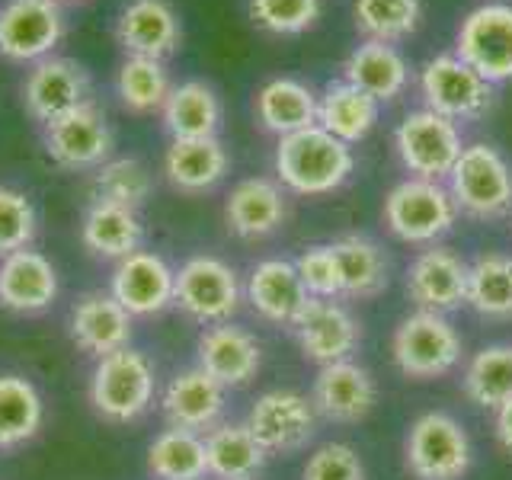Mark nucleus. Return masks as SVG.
<instances>
[{"label":"nucleus","mask_w":512,"mask_h":480,"mask_svg":"<svg viewBox=\"0 0 512 480\" xmlns=\"http://www.w3.org/2000/svg\"><path fill=\"white\" fill-rule=\"evenodd\" d=\"M352 170H356L352 148L320 125L301 128L276 144L279 183L298 196H330L349 180Z\"/></svg>","instance_id":"1"},{"label":"nucleus","mask_w":512,"mask_h":480,"mask_svg":"<svg viewBox=\"0 0 512 480\" xmlns=\"http://www.w3.org/2000/svg\"><path fill=\"white\" fill-rule=\"evenodd\" d=\"M391 359L400 375L432 381L452 375L464 359V340L448 314L413 311L394 327Z\"/></svg>","instance_id":"2"},{"label":"nucleus","mask_w":512,"mask_h":480,"mask_svg":"<svg viewBox=\"0 0 512 480\" xmlns=\"http://www.w3.org/2000/svg\"><path fill=\"white\" fill-rule=\"evenodd\" d=\"M404 461L416 480H464L474 468V442L458 416L426 410L407 429Z\"/></svg>","instance_id":"3"},{"label":"nucleus","mask_w":512,"mask_h":480,"mask_svg":"<svg viewBox=\"0 0 512 480\" xmlns=\"http://www.w3.org/2000/svg\"><path fill=\"white\" fill-rule=\"evenodd\" d=\"M157 372L144 352L125 346L96 359L90 375V404L106 423H135L154 404Z\"/></svg>","instance_id":"4"},{"label":"nucleus","mask_w":512,"mask_h":480,"mask_svg":"<svg viewBox=\"0 0 512 480\" xmlns=\"http://www.w3.org/2000/svg\"><path fill=\"white\" fill-rule=\"evenodd\" d=\"M448 192L461 215L474 221H500L512 215V167L493 144H464L448 173Z\"/></svg>","instance_id":"5"},{"label":"nucleus","mask_w":512,"mask_h":480,"mask_svg":"<svg viewBox=\"0 0 512 480\" xmlns=\"http://www.w3.org/2000/svg\"><path fill=\"white\" fill-rule=\"evenodd\" d=\"M458 205L445 183L407 176L384 199V224L404 244H436L455 228Z\"/></svg>","instance_id":"6"},{"label":"nucleus","mask_w":512,"mask_h":480,"mask_svg":"<svg viewBox=\"0 0 512 480\" xmlns=\"http://www.w3.org/2000/svg\"><path fill=\"white\" fill-rule=\"evenodd\" d=\"M244 301V285L231 263H224L221 256L199 253L176 269L173 285V304L186 317L199 320L202 327L224 324L231 320Z\"/></svg>","instance_id":"7"},{"label":"nucleus","mask_w":512,"mask_h":480,"mask_svg":"<svg viewBox=\"0 0 512 480\" xmlns=\"http://www.w3.org/2000/svg\"><path fill=\"white\" fill-rule=\"evenodd\" d=\"M394 148L410 176L442 183L461 157L464 141L452 119H445L432 109H416L407 112V119L397 125Z\"/></svg>","instance_id":"8"},{"label":"nucleus","mask_w":512,"mask_h":480,"mask_svg":"<svg viewBox=\"0 0 512 480\" xmlns=\"http://www.w3.org/2000/svg\"><path fill=\"white\" fill-rule=\"evenodd\" d=\"M244 423L266 448V455H295L314 442L320 416L308 394L295 388H269L253 400Z\"/></svg>","instance_id":"9"},{"label":"nucleus","mask_w":512,"mask_h":480,"mask_svg":"<svg viewBox=\"0 0 512 480\" xmlns=\"http://www.w3.org/2000/svg\"><path fill=\"white\" fill-rule=\"evenodd\" d=\"M68 23L55 0H4L0 4V58L36 64L52 58Z\"/></svg>","instance_id":"10"},{"label":"nucleus","mask_w":512,"mask_h":480,"mask_svg":"<svg viewBox=\"0 0 512 480\" xmlns=\"http://www.w3.org/2000/svg\"><path fill=\"white\" fill-rule=\"evenodd\" d=\"M42 144L61 170L77 173L103 167L112 157L116 135H112L106 112L90 100L68 112V116L42 125Z\"/></svg>","instance_id":"11"},{"label":"nucleus","mask_w":512,"mask_h":480,"mask_svg":"<svg viewBox=\"0 0 512 480\" xmlns=\"http://www.w3.org/2000/svg\"><path fill=\"white\" fill-rule=\"evenodd\" d=\"M420 90L426 109L452 122L480 119L493 106V84L480 77L471 64H464L458 55H436L426 61L420 74Z\"/></svg>","instance_id":"12"},{"label":"nucleus","mask_w":512,"mask_h":480,"mask_svg":"<svg viewBox=\"0 0 512 480\" xmlns=\"http://www.w3.org/2000/svg\"><path fill=\"white\" fill-rule=\"evenodd\" d=\"M455 55L490 80H512V4H484L461 20Z\"/></svg>","instance_id":"13"},{"label":"nucleus","mask_w":512,"mask_h":480,"mask_svg":"<svg viewBox=\"0 0 512 480\" xmlns=\"http://www.w3.org/2000/svg\"><path fill=\"white\" fill-rule=\"evenodd\" d=\"M407 298L416 311L452 314L468 304V260L442 244H429L407 266Z\"/></svg>","instance_id":"14"},{"label":"nucleus","mask_w":512,"mask_h":480,"mask_svg":"<svg viewBox=\"0 0 512 480\" xmlns=\"http://www.w3.org/2000/svg\"><path fill=\"white\" fill-rule=\"evenodd\" d=\"M90 93V74L74 58H42L32 64V71L23 80V106L39 125L55 122L77 106L90 103Z\"/></svg>","instance_id":"15"},{"label":"nucleus","mask_w":512,"mask_h":480,"mask_svg":"<svg viewBox=\"0 0 512 480\" xmlns=\"http://www.w3.org/2000/svg\"><path fill=\"white\" fill-rule=\"evenodd\" d=\"M311 404L327 423H362L378 404V381L359 362H330L317 368Z\"/></svg>","instance_id":"16"},{"label":"nucleus","mask_w":512,"mask_h":480,"mask_svg":"<svg viewBox=\"0 0 512 480\" xmlns=\"http://www.w3.org/2000/svg\"><path fill=\"white\" fill-rule=\"evenodd\" d=\"M176 269L154 250H135L116 263L109 295L132 317L164 314L173 304Z\"/></svg>","instance_id":"17"},{"label":"nucleus","mask_w":512,"mask_h":480,"mask_svg":"<svg viewBox=\"0 0 512 480\" xmlns=\"http://www.w3.org/2000/svg\"><path fill=\"white\" fill-rule=\"evenodd\" d=\"M112 36L122 45L125 58H170L183 42L180 13L170 0H128L119 10Z\"/></svg>","instance_id":"18"},{"label":"nucleus","mask_w":512,"mask_h":480,"mask_svg":"<svg viewBox=\"0 0 512 480\" xmlns=\"http://www.w3.org/2000/svg\"><path fill=\"white\" fill-rule=\"evenodd\" d=\"M292 330L304 359L317 365L346 362L362 346V324L340 301L311 298Z\"/></svg>","instance_id":"19"},{"label":"nucleus","mask_w":512,"mask_h":480,"mask_svg":"<svg viewBox=\"0 0 512 480\" xmlns=\"http://www.w3.org/2000/svg\"><path fill=\"white\" fill-rule=\"evenodd\" d=\"M160 410H164L170 426L205 436L208 429H215L224 420L228 388L208 375L205 368L192 365L167 381L164 394H160Z\"/></svg>","instance_id":"20"},{"label":"nucleus","mask_w":512,"mask_h":480,"mask_svg":"<svg viewBox=\"0 0 512 480\" xmlns=\"http://www.w3.org/2000/svg\"><path fill=\"white\" fill-rule=\"evenodd\" d=\"M196 365L205 368L224 388H244L263 368V346L247 330L231 320L212 324L196 340Z\"/></svg>","instance_id":"21"},{"label":"nucleus","mask_w":512,"mask_h":480,"mask_svg":"<svg viewBox=\"0 0 512 480\" xmlns=\"http://www.w3.org/2000/svg\"><path fill=\"white\" fill-rule=\"evenodd\" d=\"M244 298L256 314L276 327H295V320L311 301L298 279L295 263L282 260V256H269V260H260L250 269Z\"/></svg>","instance_id":"22"},{"label":"nucleus","mask_w":512,"mask_h":480,"mask_svg":"<svg viewBox=\"0 0 512 480\" xmlns=\"http://www.w3.org/2000/svg\"><path fill=\"white\" fill-rule=\"evenodd\" d=\"M58 269L39 250H16L0 260V308L13 314H42L58 298Z\"/></svg>","instance_id":"23"},{"label":"nucleus","mask_w":512,"mask_h":480,"mask_svg":"<svg viewBox=\"0 0 512 480\" xmlns=\"http://www.w3.org/2000/svg\"><path fill=\"white\" fill-rule=\"evenodd\" d=\"M132 314L112 298L109 292H87L74 301L68 317V333L80 352L93 359H103L109 352H119L132 340Z\"/></svg>","instance_id":"24"},{"label":"nucleus","mask_w":512,"mask_h":480,"mask_svg":"<svg viewBox=\"0 0 512 480\" xmlns=\"http://www.w3.org/2000/svg\"><path fill=\"white\" fill-rule=\"evenodd\" d=\"M288 218V202L285 192L276 180L266 176H250L240 180L228 202H224V221L228 231L244 237V240H263L269 234H276Z\"/></svg>","instance_id":"25"},{"label":"nucleus","mask_w":512,"mask_h":480,"mask_svg":"<svg viewBox=\"0 0 512 480\" xmlns=\"http://www.w3.org/2000/svg\"><path fill=\"white\" fill-rule=\"evenodd\" d=\"M231 170L228 148L221 138H189V141H170L164 154V176L167 183L183 192V196H202L212 192Z\"/></svg>","instance_id":"26"},{"label":"nucleus","mask_w":512,"mask_h":480,"mask_svg":"<svg viewBox=\"0 0 512 480\" xmlns=\"http://www.w3.org/2000/svg\"><path fill=\"white\" fill-rule=\"evenodd\" d=\"M381 103L365 90L352 87L349 80H330L317 96V125L333 138L346 141L349 148L359 144L378 125Z\"/></svg>","instance_id":"27"},{"label":"nucleus","mask_w":512,"mask_h":480,"mask_svg":"<svg viewBox=\"0 0 512 480\" xmlns=\"http://www.w3.org/2000/svg\"><path fill=\"white\" fill-rule=\"evenodd\" d=\"M160 119L173 141L189 138H218L221 128V100L212 84L205 80H186L173 87L160 106Z\"/></svg>","instance_id":"28"},{"label":"nucleus","mask_w":512,"mask_h":480,"mask_svg":"<svg viewBox=\"0 0 512 480\" xmlns=\"http://www.w3.org/2000/svg\"><path fill=\"white\" fill-rule=\"evenodd\" d=\"M80 237H84V247L93 256H103V260H125L128 253L141 250V218L135 208H125L106 199H93L90 208L84 212V224H80Z\"/></svg>","instance_id":"29"},{"label":"nucleus","mask_w":512,"mask_h":480,"mask_svg":"<svg viewBox=\"0 0 512 480\" xmlns=\"http://www.w3.org/2000/svg\"><path fill=\"white\" fill-rule=\"evenodd\" d=\"M343 80H349L352 87L365 90L368 96H375L378 103H388L394 96L404 93L407 80H410V68L394 45L365 39L362 45H356V52L346 58Z\"/></svg>","instance_id":"30"},{"label":"nucleus","mask_w":512,"mask_h":480,"mask_svg":"<svg viewBox=\"0 0 512 480\" xmlns=\"http://www.w3.org/2000/svg\"><path fill=\"white\" fill-rule=\"evenodd\" d=\"M253 109L256 122L279 138L317 125V96L308 84H301L295 77H272L256 93Z\"/></svg>","instance_id":"31"},{"label":"nucleus","mask_w":512,"mask_h":480,"mask_svg":"<svg viewBox=\"0 0 512 480\" xmlns=\"http://www.w3.org/2000/svg\"><path fill=\"white\" fill-rule=\"evenodd\" d=\"M208 474L218 480H253L266 464V448L256 442L247 423H218L205 432Z\"/></svg>","instance_id":"32"},{"label":"nucleus","mask_w":512,"mask_h":480,"mask_svg":"<svg viewBox=\"0 0 512 480\" xmlns=\"http://www.w3.org/2000/svg\"><path fill=\"white\" fill-rule=\"evenodd\" d=\"M45 400L23 375H0V452H16L39 436Z\"/></svg>","instance_id":"33"},{"label":"nucleus","mask_w":512,"mask_h":480,"mask_svg":"<svg viewBox=\"0 0 512 480\" xmlns=\"http://www.w3.org/2000/svg\"><path fill=\"white\" fill-rule=\"evenodd\" d=\"M333 253L343 272V298L368 301L388 288V256L365 234H346L333 240Z\"/></svg>","instance_id":"34"},{"label":"nucleus","mask_w":512,"mask_h":480,"mask_svg":"<svg viewBox=\"0 0 512 480\" xmlns=\"http://www.w3.org/2000/svg\"><path fill=\"white\" fill-rule=\"evenodd\" d=\"M468 308L484 320H512L509 253H480L468 263Z\"/></svg>","instance_id":"35"},{"label":"nucleus","mask_w":512,"mask_h":480,"mask_svg":"<svg viewBox=\"0 0 512 480\" xmlns=\"http://www.w3.org/2000/svg\"><path fill=\"white\" fill-rule=\"evenodd\" d=\"M461 388L477 407L500 410L512 400V343H490L464 365Z\"/></svg>","instance_id":"36"},{"label":"nucleus","mask_w":512,"mask_h":480,"mask_svg":"<svg viewBox=\"0 0 512 480\" xmlns=\"http://www.w3.org/2000/svg\"><path fill=\"white\" fill-rule=\"evenodd\" d=\"M148 471L154 480H202L208 477L205 439L189 429H164L148 445Z\"/></svg>","instance_id":"37"},{"label":"nucleus","mask_w":512,"mask_h":480,"mask_svg":"<svg viewBox=\"0 0 512 480\" xmlns=\"http://www.w3.org/2000/svg\"><path fill=\"white\" fill-rule=\"evenodd\" d=\"M170 74L164 61L154 58H125L116 74V93L119 103L135 112V116H148V112L164 106L170 96Z\"/></svg>","instance_id":"38"},{"label":"nucleus","mask_w":512,"mask_h":480,"mask_svg":"<svg viewBox=\"0 0 512 480\" xmlns=\"http://www.w3.org/2000/svg\"><path fill=\"white\" fill-rule=\"evenodd\" d=\"M154 176L138 157H109L93 170V199H106L125 208H138L151 199Z\"/></svg>","instance_id":"39"},{"label":"nucleus","mask_w":512,"mask_h":480,"mask_svg":"<svg viewBox=\"0 0 512 480\" xmlns=\"http://www.w3.org/2000/svg\"><path fill=\"white\" fill-rule=\"evenodd\" d=\"M356 29L375 42H397L416 32L423 16L420 0H356L352 4Z\"/></svg>","instance_id":"40"},{"label":"nucleus","mask_w":512,"mask_h":480,"mask_svg":"<svg viewBox=\"0 0 512 480\" xmlns=\"http://www.w3.org/2000/svg\"><path fill=\"white\" fill-rule=\"evenodd\" d=\"M39 234L36 205L23 189L0 186V260L16 250L32 247Z\"/></svg>","instance_id":"41"},{"label":"nucleus","mask_w":512,"mask_h":480,"mask_svg":"<svg viewBox=\"0 0 512 480\" xmlns=\"http://www.w3.org/2000/svg\"><path fill=\"white\" fill-rule=\"evenodd\" d=\"M320 16V0H250V20L276 36H298Z\"/></svg>","instance_id":"42"},{"label":"nucleus","mask_w":512,"mask_h":480,"mask_svg":"<svg viewBox=\"0 0 512 480\" xmlns=\"http://www.w3.org/2000/svg\"><path fill=\"white\" fill-rule=\"evenodd\" d=\"M292 263L298 269L304 292L311 298H324V301L343 298V272H340V260H336L330 244H314L308 250H301L298 260H292Z\"/></svg>","instance_id":"43"},{"label":"nucleus","mask_w":512,"mask_h":480,"mask_svg":"<svg viewBox=\"0 0 512 480\" xmlns=\"http://www.w3.org/2000/svg\"><path fill=\"white\" fill-rule=\"evenodd\" d=\"M301 480H368L365 461L346 442H324L304 461Z\"/></svg>","instance_id":"44"},{"label":"nucleus","mask_w":512,"mask_h":480,"mask_svg":"<svg viewBox=\"0 0 512 480\" xmlns=\"http://www.w3.org/2000/svg\"><path fill=\"white\" fill-rule=\"evenodd\" d=\"M493 436L506 455H512V400L500 410H493Z\"/></svg>","instance_id":"45"},{"label":"nucleus","mask_w":512,"mask_h":480,"mask_svg":"<svg viewBox=\"0 0 512 480\" xmlns=\"http://www.w3.org/2000/svg\"><path fill=\"white\" fill-rule=\"evenodd\" d=\"M55 4H77V0H55Z\"/></svg>","instance_id":"46"}]
</instances>
